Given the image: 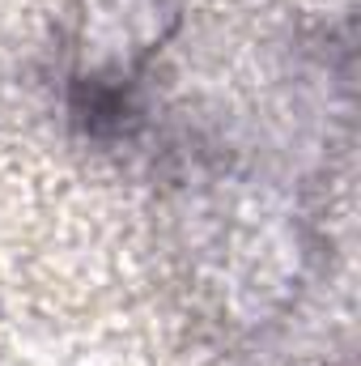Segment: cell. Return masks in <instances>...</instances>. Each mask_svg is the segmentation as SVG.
Wrapping results in <instances>:
<instances>
[{"label": "cell", "instance_id": "6da1fadb", "mask_svg": "<svg viewBox=\"0 0 361 366\" xmlns=\"http://www.w3.org/2000/svg\"><path fill=\"white\" fill-rule=\"evenodd\" d=\"M183 17V0H86L77 30L73 90L81 111H119L145 64L162 51Z\"/></svg>", "mask_w": 361, "mask_h": 366}]
</instances>
